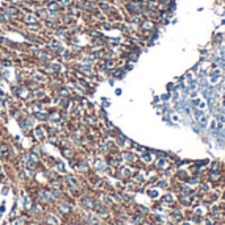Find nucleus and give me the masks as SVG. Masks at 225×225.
I'll return each mask as SVG.
<instances>
[{"label":"nucleus","mask_w":225,"mask_h":225,"mask_svg":"<svg viewBox=\"0 0 225 225\" xmlns=\"http://www.w3.org/2000/svg\"><path fill=\"white\" fill-rule=\"evenodd\" d=\"M168 99V95H162V100H167Z\"/></svg>","instance_id":"obj_5"},{"label":"nucleus","mask_w":225,"mask_h":225,"mask_svg":"<svg viewBox=\"0 0 225 225\" xmlns=\"http://www.w3.org/2000/svg\"><path fill=\"white\" fill-rule=\"evenodd\" d=\"M223 105H224V107H225V100H224V102H223Z\"/></svg>","instance_id":"obj_7"},{"label":"nucleus","mask_w":225,"mask_h":225,"mask_svg":"<svg viewBox=\"0 0 225 225\" xmlns=\"http://www.w3.org/2000/svg\"><path fill=\"white\" fill-rule=\"evenodd\" d=\"M219 178H220V174H219L217 171H212V173L209 174V179H211V181H217Z\"/></svg>","instance_id":"obj_2"},{"label":"nucleus","mask_w":225,"mask_h":225,"mask_svg":"<svg viewBox=\"0 0 225 225\" xmlns=\"http://www.w3.org/2000/svg\"><path fill=\"white\" fill-rule=\"evenodd\" d=\"M219 119H220V121H221V123H224V124H225V116H224V115L219 116Z\"/></svg>","instance_id":"obj_3"},{"label":"nucleus","mask_w":225,"mask_h":225,"mask_svg":"<svg viewBox=\"0 0 225 225\" xmlns=\"http://www.w3.org/2000/svg\"><path fill=\"white\" fill-rule=\"evenodd\" d=\"M140 28H141V30H143L146 33H153V30H155L157 28V22L151 20V19H143L141 24H140Z\"/></svg>","instance_id":"obj_1"},{"label":"nucleus","mask_w":225,"mask_h":225,"mask_svg":"<svg viewBox=\"0 0 225 225\" xmlns=\"http://www.w3.org/2000/svg\"><path fill=\"white\" fill-rule=\"evenodd\" d=\"M173 120H174V121H179V116H178V115H175V116H173Z\"/></svg>","instance_id":"obj_4"},{"label":"nucleus","mask_w":225,"mask_h":225,"mask_svg":"<svg viewBox=\"0 0 225 225\" xmlns=\"http://www.w3.org/2000/svg\"><path fill=\"white\" fill-rule=\"evenodd\" d=\"M116 95H121V90H116Z\"/></svg>","instance_id":"obj_6"}]
</instances>
